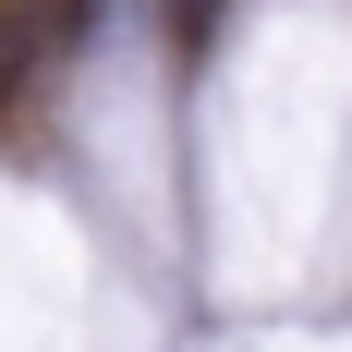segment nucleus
I'll return each mask as SVG.
<instances>
[{"label": "nucleus", "mask_w": 352, "mask_h": 352, "mask_svg": "<svg viewBox=\"0 0 352 352\" xmlns=\"http://www.w3.org/2000/svg\"><path fill=\"white\" fill-rule=\"evenodd\" d=\"M219 12H231V0H170V36H182V49H195V36H207Z\"/></svg>", "instance_id": "obj_2"}, {"label": "nucleus", "mask_w": 352, "mask_h": 352, "mask_svg": "<svg viewBox=\"0 0 352 352\" xmlns=\"http://www.w3.org/2000/svg\"><path fill=\"white\" fill-rule=\"evenodd\" d=\"M49 61H61V49L36 36V12H25V0H0V122L36 98V73H49Z\"/></svg>", "instance_id": "obj_1"}]
</instances>
